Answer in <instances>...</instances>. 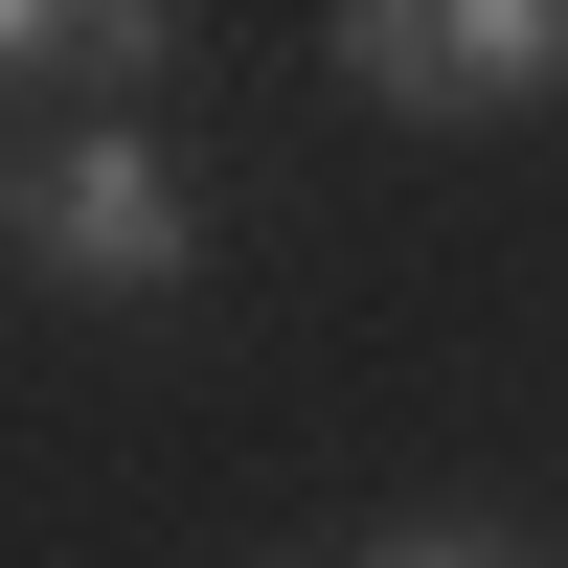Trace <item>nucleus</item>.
<instances>
[{"instance_id": "obj_1", "label": "nucleus", "mask_w": 568, "mask_h": 568, "mask_svg": "<svg viewBox=\"0 0 568 568\" xmlns=\"http://www.w3.org/2000/svg\"><path fill=\"white\" fill-rule=\"evenodd\" d=\"M23 251L69 273V296H182L205 273V182H182V136L160 114H69L23 160Z\"/></svg>"}, {"instance_id": "obj_2", "label": "nucleus", "mask_w": 568, "mask_h": 568, "mask_svg": "<svg viewBox=\"0 0 568 568\" xmlns=\"http://www.w3.org/2000/svg\"><path fill=\"white\" fill-rule=\"evenodd\" d=\"M342 91H387V114H524V91H568V0H364Z\"/></svg>"}, {"instance_id": "obj_3", "label": "nucleus", "mask_w": 568, "mask_h": 568, "mask_svg": "<svg viewBox=\"0 0 568 568\" xmlns=\"http://www.w3.org/2000/svg\"><path fill=\"white\" fill-rule=\"evenodd\" d=\"M364 568H500V546L478 524H409V546H364Z\"/></svg>"}]
</instances>
